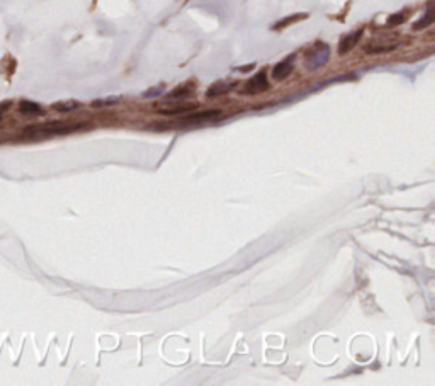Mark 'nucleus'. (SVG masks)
<instances>
[{"label":"nucleus","instance_id":"f257e3e1","mask_svg":"<svg viewBox=\"0 0 435 386\" xmlns=\"http://www.w3.org/2000/svg\"><path fill=\"white\" fill-rule=\"evenodd\" d=\"M85 124L82 123H67V121H50L43 124H32L24 129V136H55V134H68L78 129H83Z\"/></svg>","mask_w":435,"mask_h":386},{"label":"nucleus","instance_id":"f03ea898","mask_svg":"<svg viewBox=\"0 0 435 386\" xmlns=\"http://www.w3.org/2000/svg\"><path fill=\"white\" fill-rule=\"evenodd\" d=\"M328 60H330V48L323 43H318L316 48L308 53L305 63L308 70H316V68L323 67Z\"/></svg>","mask_w":435,"mask_h":386},{"label":"nucleus","instance_id":"7ed1b4c3","mask_svg":"<svg viewBox=\"0 0 435 386\" xmlns=\"http://www.w3.org/2000/svg\"><path fill=\"white\" fill-rule=\"evenodd\" d=\"M269 87H270V83H269V80H267V75H265V72H259L257 75H254L249 82L245 83V87H243L241 94H249V95L260 94V92L267 90Z\"/></svg>","mask_w":435,"mask_h":386},{"label":"nucleus","instance_id":"20e7f679","mask_svg":"<svg viewBox=\"0 0 435 386\" xmlns=\"http://www.w3.org/2000/svg\"><path fill=\"white\" fill-rule=\"evenodd\" d=\"M221 116V111L219 109H206V111H199V113H192L185 118L180 119V124H198V123H204V121L214 119Z\"/></svg>","mask_w":435,"mask_h":386},{"label":"nucleus","instance_id":"39448f33","mask_svg":"<svg viewBox=\"0 0 435 386\" xmlns=\"http://www.w3.org/2000/svg\"><path fill=\"white\" fill-rule=\"evenodd\" d=\"M362 36H364L362 27L357 31H354V32H350V34H347V36H344L339 43V55H347L350 50H354V46L361 41Z\"/></svg>","mask_w":435,"mask_h":386},{"label":"nucleus","instance_id":"423d86ee","mask_svg":"<svg viewBox=\"0 0 435 386\" xmlns=\"http://www.w3.org/2000/svg\"><path fill=\"white\" fill-rule=\"evenodd\" d=\"M293 60H294V55H291L287 60H282V62H279L275 67L272 68V78L274 80H284V78H287L289 75L293 73Z\"/></svg>","mask_w":435,"mask_h":386},{"label":"nucleus","instance_id":"0eeeda50","mask_svg":"<svg viewBox=\"0 0 435 386\" xmlns=\"http://www.w3.org/2000/svg\"><path fill=\"white\" fill-rule=\"evenodd\" d=\"M236 87V82H216L213 83L211 87L208 89V92H206V95L209 97V99H214V97H219V95H224L228 94L231 89H235Z\"/></svg>","mask_w":435,"mask_h":386},{"label":"nucleus","instance_id":"6e6552de","mask_svg":"<svg viewBox=\"0 0 435 386\" xmlns=\"http://www.w3.org/2000/svg\"><path fill=\"white\" fill-rule=\"evenodd\" d=\"M398 46H400V43H393V41H390V43H371L364 48V51L369 55H379V53H390V51H395Z\"/></svg>","mask_w":435,"mask_h":386},{"label":"nucleus","instance_id":"1a4fd4ad","mask_svg":"<svg viewBox=\"0 0 435 386\" xmlns=\"http://www.w3.org/2000/svg\"><path fill=\"white\" fill-rule=\"evenodd\" d=\"M433 21H435V7H433V2H428V7H427V11H425L423 17L415 22L413 29L415 31L425 29V27H428L430 24H433Z\"/></svg>","mask_w":435,"mask_h":386},{"label":"nucleus","instance_id":"9d476101","mask_svg":"<svg viewBox=\"0 0 435 386\" xmlns=\"http://www.w3.org/2000/svg\"><path fill=\"white\" fill-rule=\"evenodd\" d=\"M19 113L24 116H41L43 114V108L37 102L32 101H21L19 102Z\"/></svg>","mask_w":435,"mask_h":386},{"label":"nucleus","instance_id":"9b49d317","mask_svg":"<svg viewBox=\"0 0 435 386\" xmlns=\"http://www.w3.org/2000/svg\"><path fill=\"white\" fill-rule=\"evenodd\" d=\"M82 104L78 101H60V102H55L53 104V109L58 111V113H72V111H77L80 109Z\"/></svg>","mask_w":435,"mask_h":386},{"label":"nucleus","instance_id":"f8f14e48","mask_svg":"<svg viewBox=\"0 0 435 386\" xmlns=\"http://www.w3.org/2000/svg\"><path fill=\"white\" fill-rule=\"evenodd\" d=\"M306 17H308V14H293V16L284 17V19H280L279 22H275L272 29H282V27H287V26L294 24V22H298L301 19H306Z\"/></svg>","mask_w":435,"mask_h":386},{"label":"nucleus","instance_id":"ddd939ff","mask_svg":"<svg viewBox=\"0 0 435 386\" xmlns=\"http://www.w3.org/2000/svg\"><path fill=\"white\" fill-rule=\"evenodd\" d=\"M190 94H192V87L185 85V87H179V89H174L172 92H168V94H167V99H168V101H174V99H185V97H189Z\"/></svg>","mask_w":435,"mask_h":386},{"label":"nucleus","instance_id":"4468645a","mask_svg":"<svg viewBox=\"0 0 435 386\" xmlns=\"http://www.w3.org/2000/svg\"><path fill=\"white\" fill-rule=\"evenodd\" d=\"M118 102H121V97H104V99H95V101H92V108H95V109L111 108V106H116Z\"/></svg>","mask_w":435,"mask_h":386},{"label":"nucleus","instance_id":"2eb2a0df","mask_svg":"<svg viewBox=\"0 0 435 386\" xmlns=\"http://www.w3.org/2000/svg\"><path fill=\"white\" fill-rule=\"evenodd\" d=\"M196 106H180V108H174V109H160V114H165V116H179V114H184L187 111H192Z\"/></svg>","mask_w":435,"mask_h":386},{"label":"nucleus","instance_id":"dca6fc26","mask_svg":"<svg viewBox=\"0 0 435 386\" xmlns=\"http://www.w3.org/2000/svg\"><path fill=\"white\" fill-rule=\"evenodd\" d=\"M405 19H406V16L403 12H400V14H393V16H390L388 17V21H386V26L388 27H395V26H400V24H403L405 22Z\"/></svg>","mask_w":435,"mask_h":386},{"label":"nucleus","instance_id":"f3484780","mask_svg":"<svg viewBox=\"0 0 435 386\" xmlns=\"http://www.w3.org/2000/svg\"><path fill=\"white\" fill-rule=\"evenodd\" d=\"M158 95H163V85L153 87V89H150L143 94L144 99H153V97H158Z\"/></svg>","mask_w":435,"mask_h":386},{"label":"nucleus","instance_id":"a211bd4d","mask_svg":"<svg viewBox=\"0 0 435 386\" xmlns=\"http://www.w3.org/2000/svg\"><path fill=\"white\" fill-rule=\"evenodd\" d=\"M11 104L12 102L11 101H6V102H0V121L4 119V114L7 113L9 111V108H11Z\"/></svg>","mask_w":435,"mask_h":386}]
</instances>
